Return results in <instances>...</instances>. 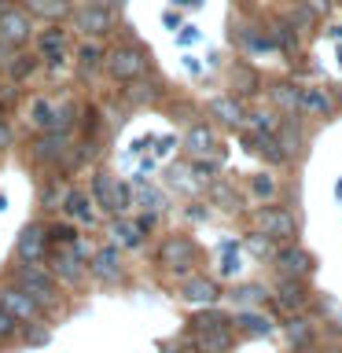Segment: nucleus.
Returning a JSON list of instances; mask_svg holds the SVG:
<instances>
[{
    "instance_id": "f3484780",
    "label": "nucleus",
    "mask_w": 342,
    "mask_h": 353,
    "mask_svg": "<svg viewBox=\"0 0 342 353\" xmlns=\"http://www.w3.org/2000/svg\"><path fill=\"white\" fill-rule=\"evenodd\" d=\"M195 346L203 353H225L232 346V331L228 327H214V331H199L195 335Z\"/></svg>"
},
{
    "instance_id": "39448f33",
    "label": "nucleus",
    "mask_w": 342,
    "mask_h": 353,
    "mask_svg": "<svg viewBox=\"0 0 342 353\" xmlns=\"http://www.w3.org/2000/svg\"><path fill=\"white\" fill-rule=\"evenodd\" d=\"M74 26L85 33V37H103L110 33L114 26V15H110V8H99V4H85L74 11Z\"/></svg>"
},
{
    "instance_id": "4c0bfd02",
    "label": "nucleus",
    "mask_w": 342,
    "mask_h": 353,
    "mask_svg": "<svg viewBox=\"0 0 342 353\" xmlns=\"http://www.w3.org/2000/svg\"><path fill=\"white\" fill-rule=\"evenodd\" d=\"M247 247H250V254H258V258H276V250H272V239H269V236H250V239H247Z\"/></svg>"
},
{
    "instance_id": "58836bf2",
    "label": "nucleus",
    "mask_w": 342,
    "mask_h": 353,
    "mask_svg": "<svg viewBox=\"0 0 342 353\" xmlns=\"http://www.w3.org/2000/svg\"><path fill=\"white\" fill-rule=\"evenodd\" d=\"M232 77H239V92H254V88H258V74L254 70H247V66H236V70H232Z\"/></svg>"
},
{
    "instance_id": "473e14b6",
    "label": "nucleus",
    "mask_w": 342,
    "mask_h": 353,
    "mask_svg": "<svg viewBox=\"0 0 342 353\" xmlns=\"http://www.w3.org/2000/svg\"><path fill=\"white\" fill-rule=\"evenodd\" d=\"M272 99H276L283 110H294V107H298V88H294V85H276V88H272Z\"/></svg>"
},
{
    "instance_id": "37998d69",
    "label": "nucleus",
    "mask_w": 342,
    "mask_h": 353,
    "mask_svg": "<svg viewBox=\"0 0 342 353\" xmlns=\"http://www.w3.org/2000/svg\"><path fill=\"white\" fill-rule=\"evenodd\" d=\"M302 4L313 11V15H328V8H331V0H302Z\"/></svg>"
},
{
    "instance_id": "2f4dec72",
    "label": "nucleus",
    "mask_w": 342,
    "mask_h": 353,
    "mask_svg": "<svg viewBox=\"0 0 342 353\" xmlns=\"http://www.w3.org/2000/svg\"><path fill=\"white\" fill-rule=\"evenodd\" d=\"M254 143H258L254 151H258V154H265L269 162H283V159H287V154H283V148L276 143V137H258Z\"/></svg>"
},
{
    "instance_id": "ddd939ff",
    "label": "nucleus",
    "mask_w": 342,
    "mask_h": 353,
    "mask_svg": "<svg viewBox=\"0 0 342 353\" xmlns=\"http://www.w3.org/2000/svg\"><path fill=\"white\" fill-rule=\"evenodd\" d=\"M276 305L283 309V313H302V309L309 305V294H305V287H302V280H287L283 276V283L276 287Z\"/></svg>"
},
{
    "instance_id": "6ab92c4d",
    "label": "nucleus",
    "mask_w": 342,
    "mask_h": 353,
    "mask_svg": "<svg viewBox=\"0 0 342 353\" xmlns=\"http://www.w3.org/2000/svg\"><path fill=\"white\" fill-rule=\"evenodd\" d=\"M232 324L243 327L247 335H269L272 324H269V316H261V313H250V309H239L236 316H232Z\"/></svg>"
},
{
    "instance_id": "f03ea898",
    "label": "nucleus",
    "mask_w": 342,
    "mask_h": 353,
    "mask_svg": "<svg viewBox=\"0 0 342 353\" xmlns=\"http://www.w3.org/2000/svg\"><path fill=\"white\" fill-rule=\"evenodd\" d=\"M107 70L114 81H137V77L148 70V55L140 48H114L107 59Z\"/></svg>"
},
{
    "instance_id": "a211bd4d",
    "label": "nucleus",
    "mask_w": 342,
    "mask_h": 353,
    "mask_svg": "<svg viewBox=\"0 0 342 353\" xmlns=\"http://www.w3.org/2000/svg\"><path fill=\"white\" fill-rule=\"evenodd\" d=\"M298 107L309 110V114H328L331 96L324 92V88H298Z\"/></svg>"
},
{
    "instance_id": "7c9ffc66",
    "label": "nucleus",
    "mask_w": 342,
    "mask_h": 353,
    "mask_svg": "<svg viewBox=\"0 0 342 353\" xmlns=\"http://www.w3.org/2000/svg\"><path fill=\"white\" fill-rule=\"evenodd\" d=\"M232 298H236V302L239 305H258L261 302V298H265V291H261V287L258 283H243V287H236V291H232Z\"/></svg>"
},
{
    "instance_id": "49530a36",
    "label": "nucleus",
    "mask_w": 342,
    "mask_h": 353,
    "mask_svg": "<svg viewBox=\"0 0 342 353\" xmlns=\"http://www.w3.org/2000/svg\"><path fill=\"white\" fill-rule=\"evenodd\" d=\"M0 4H8V0H0Z\"/></svg>"
},
{
    "instance_id": "a19ab883",
    "label": "nucleus",
    "mask_w": 342,
    "mask_h": 353,
    "mask_svg": "<svg viewBox=\"0 0 342 353\" xmlns=\"http://www.w3.org/2000/svg\"><path fill=\"white\" fill-rule=\"evenodd\" d=\"M37 324V320H30V327L22 331V335H26V342H33V346H44V342H48V331L44 327H33Z\"/></svg>"
},
{
    "instance_id": "cd10ccee",
    "label": "nucleus",
    "mask_w": 342,
    "mask_h": 353,
    "mask_svg": "<svg viewBox=\"0 0 342 353\" xmlns=\"http://www.w3.org/2000/svg\"><path fill=\"white\" fill-rule=\"evenodd\" d=\"M52 118H55V107L48 103V99H33V107H30V121L37 129H52Z\"/></svg>"
},
{
    "instance_id": "c03bdc74",
    "label": "nucleus",
    "mask_w": 342,
    "mask_h": 353,
    "mask_svg": "<svg viewBox=\"0 0 342 353\" xmlns=\"http://www.w3.org/2000/svg\"><path fill=\"white\" fill-rule=\"evenodd\" d=\"M11 140H15V137H11V129H8V121H4V118H0V151H4V148H11Z\"/></svg>"
},
{
    "instance_id": "dca6fc26",
    "label": "nucleus",
    "mask_w": 342,
    "mask_h": 353,
    "mask_svg": "<svg viewBox=\"0 0 342 353\" xmlns=\"http://www.w3.org/2000/svg\"><path fill=\"white\" fill-rule=\"evenodd\" d=\"M210 114L221 118L225 125H243V107L236 96H217L214 103H210Z\"/></svg>"
},
{
    "instance_id": "e433bc0d",
    "label": "nucleus",
    "mask_w": 342,
    "mask_h": 353,
    "mask_svg": "<svg viewBox=\"0 0 342 353\" xmlns=\"http://www.w3.org/2000/svg\"><path fill=\"white\" fill-rule=\"evenodd\" d=\"M48 239L59 243V247H74V243H77V232H74L70 225H52V228H48Z\"/></svg>"
},
{
    "instance_id": "0eeeda50",
    "label": "nucleus",
    "mask_w": 342,
    "mask_h": 353,
    "mask_svg": "<svg viewBox=\"0 0 342 353\" xmlns=\"http://www.w3.org/2000/svg\"><path fill=\"white\" fill-rule=\"evenodd\" d=\"M258 225L269 239H294L298 236V221L287 214V210H276V206H265L258 214Z\"/></svg>"
},
{
    "instance_id": "aec40b11",
    "label": "nucleus",
    "mask_w": 342,
    "mask_h": 353,
    "mask_svg": "<svg viewBox=\"0 0 342 353\" xmlns=\"http://www.w3.org/2000/svg\"><path fill=\"white\" fill-rule=\"evenodd\" d=\"M37 52L48 63H63V30H48L37 37Z\"/></svg>"
},
{
    "instance_id": "4468645a",
    "label": "nucleus",
    "mask_w": 342,
    "mask_h": 353,
    "mask_svg": "<svg viewBox=\"0 0 342 353\" xmlns=\"http://www.w3.org/2000/svg\"><path fill=\"white\" fill-rule=\"evenodd\" d=\"M92 276H99L103 283H114L121 280V258H118V250L114 247H103V250H96V258H92Z\"/></svg>"
},
{
    "instance_id": "c9c22d12",
    "label": "nucleus",
    "mask_w": 342,
    "mask_h": 353,
    "mask_svg": "<svg viewBox=\"0 0 342 353\" xmlns=\"http://www.w3.org/2000/svg\"><path fill=\"white\" fill-rule=\"evenodd\" d=\"M114 236L125 243V247H140V225H129V221H118Z\"/></svg>"
},
{
    "instance_id": "b1692460",
    "label": "nucleus",
    "mask_w": 342,
    "mask_h": 353,
    "mask_svg": "<svg viewBox=\"0 0 342 353\" xmlns=\"http://www.w3.org/2000/svg\"><path fill=\"white\" fill-rule=\"evenodd\" d=\"M272 137H276V143L283 148V154H287V159H291V154L298 151V143H302V129H298L294 121H283V125L276 129Z\"/></svg>"
},
{
    "instance_id": "a18cd8bd",
    "label": "nucleus",
    "mask_w": 342,
    "mask_h": 353,
    "mask_svg": "<svg viewBox=\"0 0 342 353\" xmlns=\"http://www.w3.org/2000/svg\"><path fill=\"white\" fill-rule=\"evenodd\" d=\"M88 4H99V8H110V4H118V0H88Z\"/></svg>"
},
{
    "instance_id": "72a5a7b5",
    "label": "nucleus",
    "mask_w": 342,
    "mask_h": 353,
    "mask_svg": "<svg viewBox=\"0 0 342 353\" xmlns=\"http://www.w3.org/2000/svg\"><path fill=\"white\" fill-rule=\"evenodd\" d=\"M63 199H66V188H63L59 181H52V184L41 192V206H44V210H55V206L63 203Z\"/></svg>"
},
{
    "instance_id": "2eb2a0df",
    "label": "nucleus",
    "mask_w": 342,
    "mask_h": 353,
    "mask_svg": "<svg viewBox=\"0 0 342 353\" xmlns=\"http://www.w3.org/2000/svg\"><path fill=\"white\" fill-rule=\"evenodd\" d=\"M92 195L107 214H118V181H110L107 173H96L92 176Z\"/></svg>"
},
{
    "instance_id": "f8f14e48",
    "label": "nucleus",
    "mask_w": 342,
    "mask_h": 353,
    "mask_svg": "<svg viewBox=\"0 0 342 353\" xmlns=\"http://www.w3.org/2000/svg\"><path fill=\"white\" fill-rule=\"evenodd\" d=\"M181 298L184 302H195V305H214L221 291L214 280H206V276H188V280L181 283Z\"/></svg>"
},
{
    "instance_id": "9b49d317",
    "label": "nucleus",
    "mask_w": 342,
    "mask_h": 353,
    "mask_svg": "<svg viewBox=\"0 0 342 353\" xmlns=\"http://www.w3.org/2000/svg\"><path fill=\"white\" fill-rule=\"evenodd\" d=\"M52 276H59L63 283H81L85 280V261L74 247H63L59 254H52Z\"/></svg>"
},
{
    "instance_id": "4be33fe9",
    "label": "nucleus",
    "mask_w": 342,
    "mask_h": 353,
    "mask_svg": "<svg viewBox=\"0 0 342 353\" xmlns=\"http://www.w3.org/2000/svg\"><path fill=\"white\" fill-rule=\"evenodd\" d=\"M287 339H291L294 350L313 346V324H309L305 316H291V324H287Z\"/></svg>"
},
{
    "instance_id": "f704fd0d",
    "label": "nucleus",
    "mask_w": 342,
    "mask_h": 353,
    "mask_svg": "<svg viewBox=\"0 0 342 353\" xmlns=\"http://www.w3.org/2000/svg\"><path fill=\"white\" fill-rule=\"evenodd\" d=\"M272 41L280 44V48H287V52H294V44H298L294 30L287 26V22H276V26H272Z\"/></svg>"
},
{
    "instance_id": "6e6552de",
    "label": "nucleus",
    "mask_w": 342,
    "mask_h": 353,
    "mask_svg": "<svg viewBox=\"0 0 342 353\" xmlns=\"http://www.w3.org/2000/svg\"><path fill=\"white\" fill-rule=\"evenodd\" d=\"M33 159L37 162H63L66 151H70V140H66V132L59 129H44L37 140H33Z\"/></svg>"
},
{
    "instance_id": "412c9836",
    "label": "nucleus",
    "mask_w": 342,
    "mask_h": 353,
    "mask_svg": "<svg viewBox=\"0 0 342 353\" xmlns=\"http://www.w3.org/2000/svg\"><path fill=\"white\" fill-rule=\"evenodd\" d=\"M66 214L70 217H77V221H88V225H92L96 221V214H92V199H88L85 192H66Z\"/></svg>"
},
{
    "instance_id": "bb28decb",
    "label": "nucleus",
    "mask_w": 342,
    "mask_h": 353,
    "mask_svg": "<svg viewBox=\"0 0 342 353\" xmlns=\"http://www.w3.org/2000/svg\"><path fill=\"white\" fill-rule=\"evenodd\" d=\"M243 121H247V125L258 132V137H272V132L280 129V121H276L272 110H254V114H250V118H243Z\"/></svg>"
},
{
    "instance_id": "423d86ee",
    "label": "nucleus",
    "mask_w": 342,
    "mask_h": 353,
    "mask_svg": "<svg viewBox=\"0 0 342 353\" xmlns=\"http://www.w3.org/2000/svg\"><path fill=\"white\" fill-rule=\"evenodd\" d=\"M0 305H4L8 313L19 320V324H30V320L41 316V305L33 302V298L22 291L19 283H15V287H0Z\"/></svg>"
},
{
    "instance_id": "7ed1b4c3",
    "label": "nucleus",
    "mask_w": 342,
    "mask_h": 353,
    "mask_svg": "<svg viewBox=\"0 0 342 353\" xmlns=\"http://www.w3.org/2000/svg\"><path fill=\"white\" fill-rule=\"evenodd\" d=\"M159 261L170 272H188L195 265V243L188 239V236H170L159 247Z\"/></svg>"
},
{
    "instance_id": "c756f323",
    "label": "nucleus",
    "mask_w": 342,
    "mask_h": 353,
    "mask_svg": "<svg viewBox=\"0 0 342 353\" xmlns=\"http://www.w3.org/2000/svg\"><path fill=\"white\" fill-rule=\"evenodd\" d=\"M77 66H81V74H92L96 66H99V59H103V52H99V44H81V52H77Z\"/></svg>"
},
{
    "instance_id": "5701e85b",
    "label": "nucleus",
    "mask_w": 342,
    "mask_h": 353,
    "mask_svg": "<svg viewBox=\"0 0 342 353\" xmlns=\"http://www.w3.org/2000/svg\"><path fill=\"white\" fill-rule=\"evenodd\" d=\"M4 66H8V74H11V77H15V81H26V77H30L33 70H37V55H26V52H15V55H11V59H8Z\"/></svg>"
},
{
    "instance_id": "20e7f679",
    "label": "nucleus",
    "mask_w": 342,
    "mask_h": 353,
    "mask_svg": "<svg viewBox=\"0 0 342 353\" xmlns=\"http://www.w3.org/2000/svg\"><path fill=\"white\" fill-rule=\"evenodd\" d=\"M33 33V22H30V11H19V8H4L0 11V41L4 44H26Z\"/></svg>"
},
{
    "instance_id": "ea45409f",
    "label": "nucleus",
    "mask_w": 342,
    "mask_h": 353,
    "mask_svg": "<svg viewBox=\"0 0 342 353\" xmlns=\"http://www.w3.org/2000/svg\"><path fill=\"white\" fill-rule=\"evenodd\" d=\"M15 331H19V320L11 316L4 305H0V339H11V335H15Z\"/></svg>"
},
{
    "instance_id": "c85d7f7f",
    "label": "nucleus",
    "mask_w": 342,
    "mask_h": 353,
    "mask_svg": "<svg viewBox=\"0 0 342 353\" xmlns=\"http://www.w3.org/2000/svg\"><path fill=\"white\" fill-rule=\"evenodd\" d=\"M192 324H195V331H214V327H228V324H232V316L217 313V309H210V313H199Z\"/></svg>"
},
{
    "instance_id": "a878e982",
    "label": "nucleus",
    "mask_w": 342,
    "mask_h": 353,
    "mask_svg": "<svg viewBox=\"0 0 342 353\" xmlns=\"http://www.w3.org/2000/svg\"><path fill=\"white\" fill-rule=\"evenodd\" d=\"M214 132H210L206 125H192V132H188V151L192 154H206V151H214Z\"/></svg>"
},
{
    "instance_id": "f257e3e1",
    "label": "nucleus",
    "mask_w": 342,
    "mask_h": 353,
    "mask_svg": "<svg viewBox=\"0 0 342 353\" xmlns=\"http://www.w3.org/2000/svg\"><path fill=\"white\" fill-rule=\"evenodd\" d=\"M15 283H19L37 305H55V298H59L52 272H44L37 261H22L19 269H15Z\"/></svg>"
},
{
    "instance_id": "1a4fd4ad",
    "label": "nucleus",
    "mask_w": 342,
    "mask_h": 353,
    "mask_svg": "<svg viewBox=\"0 0 342 353\" xmlns=\"http://www.w3.org/2000/svg\"><path fill=\"white\" fill-rule=\"evenodd\" d=\"M15 254L22 261H41L48 254V232L41 225H26L19 232V243H15Z\"/></svg>"
},
{
    "instance_id": "79ce46f5",
    "label": "nucleus",
    "mask_w": 342,
    "mask_h": 353,
    "mask_svg": "<svg viewBox=\"0 0 342 353\" xmlns=\"http://www.w3.org/2000/svg\"><path fill=\"white\" fill-rule=\"evenodd\" d=\"M254 192L269 199V195L276 192V181H272V176H254Z\"/></svg>"
},
{
    "instance_id": "393cba45",
    "label": "nucleus",
    "mask_w": 342,
    "mask_h": 353,
    "mask_svg": "<svg viewBox=\"0 0 342 353\" xmlns=\"http://www.w3.org/2000/svg\"><path fill=\"white\" fill-rule=\"evenodd\" d=\"M30 11L41 19H63V15H70V4L66 0H30Z\"/></svg>"
},
{
    "instance_id": "9d476101",
    "label": "nucleus",
    "mask_w": 342,
    "mask_h": 353,
    "mask_svg": "<svg viewBox=\"0 0 342 353\" xmlns=\"http://www.w3.org/2000/svg\"><path fill=\"white\" fill-rule=\"evenodd\" d=\"M276 265H280V272L287 276V280H305V276L313 272V258H309L302 247L276 250Z\"/></svg>"
}]
</instances>
